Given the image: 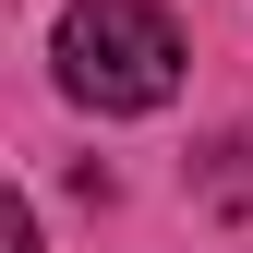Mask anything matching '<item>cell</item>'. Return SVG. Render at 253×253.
<instances>
[{"label": "cell", "instance_id": "6da1fadb", "mask_svg": "<svg viewBox=\"0 0 253 253\" xmlns=\"http://www.w3.org/2000/svg\"><path fill=\"white\" fill-rule=\"evenodd\" d=\"M60 84L84 109H109V121L169 109L181 97V24L157 0H73L60 12Z\"/></svg>", "mask_w": 253, "mask_h": 253}, {"label": "cell", "instance_id": "7a4b0ae2", "mask_svg": "<svg viewBox=\"0 0 253 253\" xmlns=\"http://www.w3.org/2000/svg\"><path fill=\"white\" fill-rule=\"evenodd\" d=\"M0 253H37V205L24 193H0Z\"/></svg>", "mask_w": 253, "mask_h": 253}]
</instances>
